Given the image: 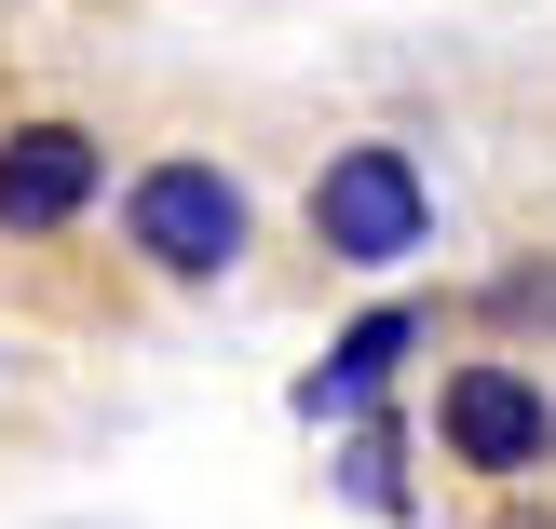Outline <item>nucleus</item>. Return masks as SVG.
I'll list each match as a JSON object with an SVG mask.
<instances>
[{
    "label": "nucleus",
    "mask_w": 556,
    "mask_h": 529,
    "mask_svg": "<svg viewBox=\"0 0 556 529\" xmlns=\"http://www.w3.org/2000/svg\"><path fill=\"white\" fill-rule=\"evenodd\" d=\"M123 244L163 272V286H217V272H244V244H258V204H244L231 163L177 150V163H136V190H123Z\"/></svg>",
    "instance_id": "f257e3e1"
},
{
    "label": "nucleus",
    "mask_w": 556,
    "mask_h": 529,
    "mask_svg": "<svg viewBox=\"0 0 556 529\" xmlns=\"http://www.w3.org/2000/svg\"><path fill=\"white\" fill-rule=\"evenodd\" d=\"M313 244H326V259H353V272H407V259L434 244V190H421V163H407L394 136L326 150V177H313Z\"/></svg>",
    "instance_id": "f03ea898"
},
{
    "label": "nucleus",
    "mask_w": 556,
    "mask_h": 529,
    "mask_svg": "<svg viewBox=\"0 0 556 529\" xmlns=\"http://www.w3.org/2000/svg\"><path fill=\"white\" fill-rule=\"evenodd\" d=\"M434 449H448L462 476H543V462H556V394L530 367H448Z\"/></svg>",
    "instance_id": "7ed1b4c3"
},
{
    "label": "nucleus",
    "mask_w": 556,
    "mask_h": 529,
    "mask_svg": "<svg viewBox=\"0 0 556 529\" xmlns=\"http://www.w3.org/2000/svg\"><path fill=\"white\" fill-rule=\"evenodd\" d=\"M96 177H109V150L81 123H14V136H0V231H14V244L68 231V217L96 204Z\"/></svg>",
    "instance_id": "20e7f679"
},
{
    "label": "nucleus",
    "mask_w": 556,
    "mask_h": 529,
    "mask_svg": "<svg viewBox=\"0 0 556 529\" xmlns=\"http://www.w3.org/2000/svg\"><path fill=\"white\" fill-rule=\"evenodd\" d=\"M407 353H421V313H407V299H380V313H353L340 340H326V367L299 380V421H367V407H380V380H394Z\"/></svg>",
    "instance_id": "39448f33"
},
{
    "label": "nucleus",
    "mask_w": 556,
    "mask_h": 529,
    "mask_svg": "<svg viewBox=\"0 0 556 529\" xmlns=\"http://www.w3.org/2000/svg\"><path fill=\"white\" fill-rule=\"evenodd\" d=\"M340 489H353V503H367V516H407V449H394V421H380V407H367V434H353Z\"/></svg>",
    "instance_id": "423d86ee"
},
{
    "label": "nucleus",
    "mask_w": 556,
    "mask_h": 529,
    "mask_svg": "<svg viewBox=\"0 0 556 529\" xmlns=\"http://www.w3.org/2000/svg\"><path fill=\"white\" fill-rule=\"evenodd\" d=\"M503 529H556V516H503Z\"/></svg>",
    "instance_id": "0eeeda50"
}]
</instances>
